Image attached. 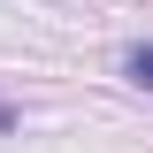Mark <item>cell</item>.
<instances>
[{
    "mask_svg": "<svg viewBox=\"0 0 153 153\" xmlns=\"http://www.w3.org/2000/svg\"><path fill=\"white\" fill-rule=\"evenodd\" d=\"M123 76H130V84H146V92H153V46H130V54H123Z\"/></svg>",
    "mask_w": 153,
    "mask_h": 153,
    "instance_id": "cell-1",
    "label": "cell"
},
{
    "mask_svg": "<svg viewBox=\"0 0 153 153\" xmlns=\"http://www.w3.org/2000/svg\"><path fill=\"white\" fill-rule=\"evenodd\" d=\"M0 130H16V107H0Z\"/></svg>",
    "mask_w": 153,
    "mask_h": 153,
    "instance_id": "cell-2",
    "label": "cell"
}]
</instances>
